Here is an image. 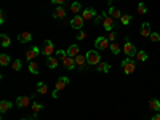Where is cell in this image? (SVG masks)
I'll use <instances>...</instances> for the list:
<instances>
[{
  "mask_svg": "<svg viewBox=\"0 0 160 120\" xmlns=\"http://www.w3.org/2000/svg\"><path fill=\"white\" fill-rule=\"evenodd\" d=\"M85 56H87V64L88 66H98L101 62V55H99V51H96V50L87 51Z\"/></svg>",
  "mask_w": 160,
  "mask_h": 120,
  "instance_id": "obj_1",
  "label": "cell"
},
{
  "mask_svg": "<svg viewBox=\"0 0 160 120\" xmlns=\"http://www.w3.org/2000/svg\"><path fill=\"white\" fill-rule=\"evenodd\" d=\"M120 66H122V69H123V72L127 75H130V74H133V72L136 71V64H135V61H133L131 58L123 59L122 62H120Z\"/></svg>",
  "mask_w": 160,
  "mask_h": 120,
  "instance_id": "obj_2",
  "label": "cell"
},
{
  "mask_svg": "<svg viewBox=\"0 0 160 120\" xmlns=\"http://www.w3.org/2000/svg\"><path fill=\"white\" fill-rule=\"evenodd\" d=\"M123 51H125V55L128 56V58H133V56H136V47L133 45L131 42H130V38L128 37H125V45H123V48H122Z\"/></svg>",
  "mask_w": 160,
  "mask_h": 120,
  "instance_id": "obj_3",
  "label": "cell"
},
{
  "mask_svg": "<svg viewBox=\"0 0 160 120\" xmlns=\"http://www.w3.org/2000/svg\"><path fill=\"white\" fill-rule=\"evenodd\" d=\"M83 24H85V19L82 18V15H74V18L71 19V28L75 31H82Z\"/></svg>",
  "mask_w": 160,
  "mask_h": 120,
  "instance_id": "obj_4",
  "label": "cell"
},
{
  "mask_svg": "<svg viewBox=\"0 0 160 120\" xmlns=\"http://www.w3.org/2000/svg\"><path fill=\"white\" fill-rule=\"evenodd\" d=\"M111 47V42H109V38L108 37H104V35H99L96 40H95V48H99V50H106V48H109Z\"/></svg>",
  "mask_w": 160,
  "mask_h": 120,
  "instance_id": "obj_5",
  "label": "cell"
},
{
  "mask_svg": "<svg viewBox=\"0 0 160 120\" xmlns=\"http://www.w3.org/2000/svg\"><path fill=\"white\" fill-rule=\"evenodd\" d=\"M53 53H55V47H53V42H51L50 38H47L45 42H43V48H42V55L48 58V56H51V55H53Z\"/></svg>",
  "mask_w": 160,
  "mask_h": 120,
  "instance_id": "obj_6",
  "label": "cell"
},
{
  "mask_svg": "<svg viewBox=\"0 0 160 120\" xmlns=\"http://www.w3.org/2000/svg\"><path fill=\"white\" fill-rule=\"evenodd\" d=\"M61 61H62V66H64V68L68 69V71H74V69L77 68V66H75V59L71 58V56H68V55L62 56Z\"/></svg>",
  "mask_w": 160,
  "mask_h": 120,
  "instance_id": "obj_7",
  "label": "cell"
},
{
  "mask_svg": "<svg viewBox=\"0 0 160 120\" xmlns=\"http://www.w3.org/2000/svg\"><path fill=\"white\" fill-rule=\"evenodd\" d=\"M40 53H42V50H40L38 47H32V48H29L28 51H26V59H28V61H34Z\"/></svg>",
  "mask_w": 160,
  "mask_h": 120,
  "instance_id": "obj_8",
  "label": "cell"
},
{
  "mask_svg": "<svg viewBox=\"0 0 160 120\" xmlns=\"http://www.w3.org/2000/svg\"><path fill=\"white\" fill-rule=\"evenodd\" d=\"M96 10L95 8H87V10H83L82 11V18L85 19V21H90V19H95L96 18Z\"/></svg>",
  "mask_w": 160,
  "mask_h": 120,
  "instance_id": "obj_9",
  "label": "cell"
},
{
  "mask_svg": "<svg viewBox=\"0 0 160 120\" xmlns=\"http://www.w3.org/2000/svg\"><path fill=\"white\" fill-rule=\"evenodd\" d=\"M68 85H69V78H68V77H59V78L56 80L55 90H56V91H61V90H64Z\"/></svg>",
  "mask_w": 160,
  "mask_h": 120,
  "instance_id": "obj_10",
  "label": "cell"
},
{
  "mask_svg": "<svg viewBox=\"0 0 160 120\" xmlns=\"http://www.w3.org/2000/svg\"><path fill=\"white\" fill-rule=\"evenodd\" d=\"M66 55L71 56V58H77L80 55V47L78 45H71L68 50H66Z\"/></svg>",
  "mask_w": 160,
  "mask_h": 120,
  "instance_id": "obj_11",
  "label": "cell"
},
{
  "mask_svg": "<svg viewBox=\"0 0 160 120\" xmlns=\"http://www.w3.org/2000/svg\"><path fill=\"white\" fill-rule=\"evenodd\" d=\"M66 16V10H64V7L62 5H59V7H56L55 10H53V18H56V19H62Z\"/></svg>",
  "mask_w": 160,
  "mask_h": 120,
  "instance_id": "obj_12",
  "label": "cell"
},
{
  "mask_svg": "<svg viewBox=\"0 0 160 120\" xmlns=\"http://www.w3.org/2000/svg\"><path fill=\"white\" fill-rule=\"evenodd\" d=\"M29 104H31V98H28V96H18L16 98V106L18 108H28Z\"/></svg>",
  "mask_w": 160,
  "mask_h": 120,
  "instance_id": "obj_13",
  "label": "cell"
},
{
  "mask_svg": "<svg viewBox=\"0 0 160 120\" xmlns=\"http://www.w3.org/2000/svg\"><path fill=\"white\" fill-rule=\"evenodd\" d=\"M108 15H109L112 19H120V18H122V11H120L118 8H115V7H109Z\"/></svg>",
  "mask_w": 160,
  "mask_h": 120,
  "instance_id": "obj_14",
  "label": "cell"
},
{
  "mask_svg": "<svg viewBox=\"0 0 160 120\" xmlns=\"http://www.w3.org/2000/svg\"><path fill=\"white\" fill-rule=\"evenodd\" d=\"M102 26H104V29L108 31V32H111V31L114 29V19L108 15V16L104 18V21H102Z\"/></svg>",
  "mask_w": 160,
  "mask_h": 120,
  "instance_id": "obj_15",
  "label": "cell"
},
{
  "mask_svg": "<svg viewBox=\"0 0 160 120\" xmlns=\"http://www.w3.org/2000/svg\"><path fill=\"white\" fill-rule=\"evenodd\" d=\"M18 40H19L21 43H29L31 40H32V34L31 32H21L18 35Z\"/></svg>",
  "mask_w": 160,
  "mask_h": 120,
  "instance_id": "obj_16",
  "label": "cell"
},
{
  "mask_svg": "<svg viewBox=\"0 0 160 120\" xmlns=\"http://www.w3.org/2000/svg\"><path fill=\"white\" fill-rule=\"evenodd\" d=\"M74 59H75V66H78V69H80V71H83V69H85V62H87V56L78 55V56L74 58Z\"/></svg>",
  "mask_w": 160,
  "mask_h": 120,
  "instance_id": "obj_17",
  "label": "cell"
},
{
  "mask_svg": "<svg viewBox=\"0 0 160 120\" xmlns=\"http://www.w3.org/2000/svg\"><path fill=\"white\" fill-rule=\"evenodd\" d=\"M58 64H59L58 58H55V56H48V58H47V66H48L50 69H56Z\"/></svg>",
  "mask_w": 160,
  "mask_h": 120,
  "instance_id": "obj_18",
  "label": "cell"
},
{
  "mask_svg": "<svg viewBox=\"0 0 160 120\" xmlns=\"http://www.w3.org/2000/svg\"><path fill=\"white\" fill-rule=\"evenodd\" d=\"M11 102L10 101H7V99H3V101H0V112H2V114H7L10 109H11Z\"/></svg>",
  "mask_w": 160,
  "mask_h": 120,
  "instance_id": "obj_19",
  "label": "cell"
},
{
  "mask_svg": "<svg viewBox=\"0 0 160 120\" xmlns=\"http://www.w3.org/2000/svg\"><path fill=\"white\" fill-rule=\"evenodd\" d=\"M149 109L154 111V112H160V101L155 99V98H152V99L149 101Z\"/></svg>",
  "mask_w": 160,
  "mask_h": 120,
  "instance_id": "obj_20",
  "label": "cell"
},
{
  "mask_svg": "<svg viewBox=\"0 0 160 120\" xmlns=\"http://www.w3.org/2000/svg\"><path fill=\"white\" fill-rule=\"evenodd\" d=\"M152 32H151V24L149 22H142V26H141V35L142 37H149Z\"/></svg>",
  "mask_w": 160,
  "mask_h": 120,
  "instance_id": "obj_21",
  "label": "cell"
},
{
  "mask_svg": "<svg viewBox=\"0 0 160 120\" xmlns=\"http://www.w3.org/2000/svg\"><path fill=\"white\" fill-rule=\"evenodd\" d=\"M0 43H2L3 48L10 47V45H11V38H10V35H7V34H2V35H0Z\"/></svg>",
  "mask_w": 160,
  "mask_h": 120,
  "instance_id": "obj_22",
  "label": "cell"
},
{
  "mask_svg": "<svg viewBox=\"0 0 160 120\" xmlns=\"http://www.w3.org/2000/svg\"><path fill=\"white\" fill-rule=\"evenodd\" d=\"M96 71H98V72H109V71H111V64L101 61V62L96 66Z\"/></svg>",
  "mask_w": 160,
  "mask_h": 120,
  "instance_id": "obj_23",
  "label": "cell"
},
{
  "mask_svg": "<svg viewBox=\"0 0 160 120\" xmlns=\"http://www.w3.org/2000/svg\"><path fill=\"white\" fill-rule=\"evenodd\" d=\"M29 72H31V74L38 75L40 69H38V64H37V61H29Z\"/></svg>",
  "mask_w": 160,
  "mask_h": 120,
  "instance_id": "obj_24",
  "label": "cell"
},
{
  "mask_svg": "<svg viewBox=\"0 0 160 120\" xmlns=\"http://www.w3.org/2000/svg\"><path fill=\"white\" fill-rule=\"evenodd\" d=\"M37 93H40V95H47V93H48V87L43 82H38L37 83Z\"/></svg>",
  "mask_w": 160,
  "mask_h": 120,
  "instance_id": "obj_25",
  "label": "cell"
},
{
  "mask_svg": "<svg viewBox=\"0 0 160 120\" xmlns=\"http://www.w3.org/2000/svg\"><path fill=\"white\" fill-rule=\"evenodd\" d=\"M71 11L74 13V15H78V13L82 11V5H80V2H72L71 3Z\"/></svg>",
  "mask_w": 160,
  "mask_h": 120,
  "instance_id": "obj_26",
  "label": "cell"
},
{
  "mask_svg": "<svg viewBox=\"0 0 160 120\" xmlns=\"http://www.w3.org/2000/svg\"><path fill=\"white\" fill-rule=\"evenodd\" d=\"M43 109V104H40V102H32V114H34V117L37 118V114Z\"/></svg>",
  "mask_w": 160,
  "mask_h": 120,
  "instance_id": "obj_27",
  "label": "cell"
},
{
  "mask_svg": "<svg viewBox=\"0 0 160 120\" xmlns=\"http://www.w3.org/2000/svg\"><path fill=\"white\" fill-rule=\"evenodd\" d=\"M109 50L112 51V55H115V56H117L122 48H120V45H118L117 42H111V47H109Z\"/></svg>",
  "mask_w": 160,
  "mask_h": 120,
  "instance_id": "obj_28",
  "label": "cell"
},
{
  "mask_svg": "<svg viewBox=\"0 0 160 120\" xmlns=\"http://www.w3.org/2000/svg\"><path fill=\"white\" fill-rule=\"evenodd\" d=\"M11 69H13V71H21V69H22V61H21V59L11 61Z\"/></svg>",
  "mask_w": 160,
  "mask_h": 120,
  "instance_id": "obj_29",
  "label": "cell"
},
{
  "mask_svg": "<svg viewBox=\"0 0 160 120\" xmlns=\"http://www.w3.org/2000/svg\"><path fill=\"white\" fill-rule=\"evenodd\" d=\"M10 56L7 55V53H2V55H0V64H2V66H8L10 64Z\"/></svg>",
  "mask_w": 160,
  "mask_h": 120,
  "instance_id": "obj_30",
  "label": "cell"
},
{
  "mask_svg": "<svg viewBox=\"0 0 160 120\" xmlns=\"http://www.w3.org/2000/svg\"><path fill=\"white\" fill-rule=\"evenodd\" d=\"M131 19H133L131 15H122V18H120V22H122L123 26H128V24L131 22Z\"/></svg>",
  "mask_w": 160,
  "mask_h": 120,
  "instance_id": "obj_31",
  "label": "cell"
},
{
  "mask_svg": "<svg viewBox=\"0 0 160 120\" xmlns=\"http://www.w3.org/2000/svg\"><path fill=\"white\" fill-rule=\"evenodd\" d=\"M136 58H138V61H148V58H149V55H148V53H146V51H138L136 53Z\"/></svg>",
  "mask_w": 160,
  "mask_h": 120,
  "instance_id": "obj_32",
  "label": "cell"
},
{
  "mask_svg": "<svg viewBox=\"0 0 160 120\" xmlns=\"http://www.w3.org/2000/svg\"><path fill=\"white\" fill-rule=\"evenodd\" d=\"M138 13H139V15H146V13H148V7H146L144 2L138 3Z\"/></svg>",
  "mask_w": 160,
  "mask_h": 120,
  "instance_id": "obj_33",
  "label": "cell"
},
{
  "mask_svg": "<svg viewBox=\"0 0 160 120\" xmlns=\"http://www.w3.org/2000/svg\"><path fill=\"white\" fill-rule=\"evenodd\" d=\"M106 16H108V13H106V11H102V13H99V15H96V18H95V24H99V22H102Z\"/></svg>",
  "mask_w": 160,
  "mask_h": 120,
  "instance_id": "obj_34",
  "label": "cell"
},
{
  "mask_svg": "<svg viewBox=\"0 0 160 120\" xmlns=\"http://www.w3.org/2000/svg\"><path fill=\"white\" fill-rule=\"evenodd\" d=\"M149 37H151L152 42H160V34H158V32H152Z\"/></svg>",
  "mask_w": 160,
  "mask_h": 120,
  "instance_id": "obj_35",
  "label": "cell"
},
{
  "mask_svg": "<svg viewBox=\"0 0 160 120\" xmlns=\"http://www.w3.org/2000/svg\"><path fill=\"white\" fill-rule=\"evenodd\" d=\"M115 37H117V34H115L114 31H111V32L108 34V38H109V42H114V40H115Z\"/></svg>",
  "mask_w": 160,
  "mask_h": 120,
  "instance_id": "obj_36",
  "label": "cell"
},
{
  "mask_svg": "<svg viewBox=\"0 0 160 120\" xmlns=\"http://www.w3.org/2000/svg\"><path fill=\"white\" fill-rule=\"evenodd\" d=\"M55 53H56V58H62V56H66V51H64V50H56Z\"/></svg>",
  "mask_w": 160,
  "mask_h": 120,
  "instance_id": "obj_37",
  "label": "cell"
},
{
  "mask_svg": "<svg viewBox=\"0 0 160 120\" xmlns=\"http://www.w3.org/2000/svg\"><path fill=\"white\" fill-rule=\"evenodd\" d=\"M85 37H87V34H85L83 31H80V32H78V35H77V38H78V40H83Z\"/></svg>",
  "mask_w": 160,
  "mask_h": 120,
  "instance_id": "obj_38",
  "label": "cell"
},
{
  "mask_svg": "<svg viewBox=\"0 0 160 120\" xmlns=\"http://www.w3.org/2000/svg\"><path fill=\"white\" fill-rule=\"evenodd\" d=\"M51 3H55V5H58V7H59V5H62V3H64V0H51Z\"/></svg>",
  "mask_w": 160,
  "mask_h": 120,
  "instance_id": "obj_39",
  "label": "cell"
},
{
  "mask_svg": "<svg viewBox=\"0 0 160 120\" xmlns=\"http://www.w3.org/2000/svg\"><path fill=\"white\" fill-rule=\"evenodd\" d=\"M5 22V15H3V11L0 13V24H3Z\"/></svg>",
  "mask_w": 160,
  "mask_h": 120,
  "instance_id": "obj_40",
  "label": "cell"
},
{
  "mask_svg": "<svg viewBox=\"0 0 160 120\" xmlns=\"http://www.w3.org/2000/svg\"><path fill=\"white\" fill-rule=\"evenodd\" d=\"M152 120H160V114H158V112L154 114V115H152Z\"/></svg>",
  "mask_w": 160,
  "mask_h": 120,
  "instance_id": "obj_41",
  "label": "cell"
},
{
  "mask_svg": "<svg viewBox=\"0 0 160 120\" xmlns=\"http://www.w3.org/2000/svg\"><path fill=\"white\" fill-rule=\"evenodd\" d=\"M58 93H59V91H56V90H53V93H51V96H53V98H58Z\"/></svg>",
  "mask_w": 160,
  "mask_h": 120,
  "instance_id": "obj_42",
  "label": "cell"
},
{
  "mask_svg": "<svg viewBox=\"0 0 160 120\" xmlns=\"http://www.w3.org/2000/svg\"><path fill=\"white\" fill-rule=\"evenodd\" d=\"M21 120H29V118H26V117H24V118H21Z\"/></svg>",
  "mask_w": 160,
  "mask_h": 120,
  "instance_id": "obj_43",
  "label": "cell"
},
{
  "mask_svg": "<svg viewBox=\"0 0 160 120\" xmlns=\"http://www.w3.org/2000/svg\"><path fill=\"white\" fill-rule=\"evenodd\" d=\"M34 120H37V118H34Z\"/></svg>",
  "mask_w": 160,
  "mask_h": 120,
  "instance_id": "obj_44",
  "label": "cell"
}]
</instances>
